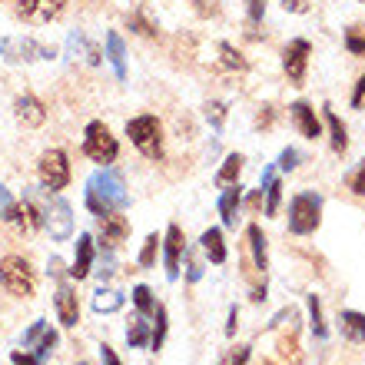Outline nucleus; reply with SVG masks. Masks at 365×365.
Here are the masks:
<instances>
[{
	"mask_svg": "<svg viewBox=\"0 0 365 365\" xmlns=\"http://www.w3.org/2000/svg\"><path fill=\"white\" fill-rule=\"evenodd\" d=\"M83 202L93 216H106V212H120L130 206V192L123 186V176L103 166L96 170L93 176L87 180V192H83Z\"/></svg>",
	"mask_w": 365,
	"mask_h": 365,
	"instance_id": "f257e3e1",
	"label": "nucleus"
},
{
	"mask_svg": "<svg viewBox=\"0 0 365 365\" xmlns=\"http://www.w3.org/2000/svg\"><path fill=\"white\" fill-rule=\"evenodd\" d=\"M126 136L130 143L146 156V160H163V126L156 120L153 113H143V116H133L126 123Z\"/></svg>",
	"mask_w": 365,
	"mask_h": 365,
	"instance_id": "f03ea898",
	"label": "nucleus"
},
{
	"mask_svg": "<svg viewBox=\"0 0 365 365\" xmlns=\"http://www.w3.org/2000/svg\"><path fill=\"white\" fill-rule=\"evenodd\" d=\"M322 222V196L319 192H296L289 200V232L292 236H309Z\"/></svg>",
	"mask_w": 365,
	"mask_h": 365,
	"instance_id": "7ed1b4c3",
	"label": "nucleus"
},
{
	"mask_svg": "<svg viewBox=\"0 0 365 365\" xmlns=\"http://www.w3.org/2000/svg\"><path fill=\"white\" fill-rule=\"evenodd\" d=\"M0 286L7 289L10 296L30 299L37 292V272L24 256H4L0 259Z\"/></svg>",
	"mask_w": 365,
	"mask_h": 365,
	"instance_id": "20e7f679",
	"label": "nucleus"
},
{
	"mask_svg": "<svg viewBox=\"0 0 365 365\" xmlns=\"http://www.w3.org/2000/svg\"><path fill=\"white\" fill-rule=\"evenodd\" d=\"M83 153L100 166L113 163L116 156H120V143H116V136L110 133V126L100 123V120L87 123V130H83Z\"/></svg>",
	"mask_w": 365,
	"mask_h": 365,
	"instance_id": "39448f33",
	"label": "nucleus"
},
{
	"mask_svg": "<svg viewBox=\"0 0 365 365\" xmlns=\"http://www.w3.org/2000/svg\"><path fill=\"white\" fill-rule=\"evenodd\" d=\"M43 230L50 232V240L53 242H67L73 236V210H70V202L63 196H50L43 200Z\"/></svg>",
	"mask_w": 365,
	"mask_h": 365,
	"instance_id": "423d86ee",
	"label": "nucleus"
},
{
	"mask_svg": "<svg viewBox=\"0 0 365 365\" xmlns=\"http://www.w3.org/2000/svg\"><path fill=\"white\" fill-rule=\"evenodd\" d=\"M37 180L40 186L47 192H60V190H67V182H70V160L63 150H47V153L40 156V163H37Z\"/></svg>",
	"mask_w": 365,
	"mask_h": 365,
	"instance_id": "0eeeda50",
	"label": "nucleus"
},
{
	"mask_svg": "<svg viewBox=\"0 0 365 365\" xmlns=\"http://www.w3.org/2000/svg\"><path fill=\"white\" fill-rule=\"evenodd\" d=\"M0 57L7 63H34V60H53L57 50L43 47L34 37H4L0 40Z\"/></svg>",
	"mask_w": 365,
	"mask_h": 365,
	"instance_id": "6e6552de",
	"label": "nucleus"
},
{
	"mask_svg": "<svg viewBox=\"0 0 365 365\" xmlns=\"http://www.w3.org/2000/svg\"><path fill=\"white\" fill-rule=\"evenodd\" d=\"M309 53H312V43H309L306 37H296L286 50H282V73L289 77L292 87H302V83H306Z\"/></svg>",
	"mask_w": 365,
	"mask_h": 365,
	"instance_id": "1a4fd4ad",
	"label": "nucleus"
},
{
	"mask_svg": "<svg viewBox=\"0 0 365 365\" xmlns=\"http://www.w3.org/2000/svg\"><path fill=\"white\" fill-rule=\"evenodd\" d=\"M67 10V0H17V17L27 24H50Z\"/></svg>",
	"mask_w": 365,
	"mask_h": 365,
	"instance_id": "9d476101",
	"label": "nucleus"
},
{
	"mask_svg": "<svg viewBox=\"0 0 365 365\" xmlns=\"http://www.w3.org/2000/svg\"><path fill=\"white\" fill-rule=\"evenodd\" d=\"M182 252H186V236H182V230L176 222H170V230H166V236H163V262H166V279H170V282L180 279Z\"/></svg>",
	"mask_w": 365,
	"mask_h": 365,
	"instance_id": "9b49d317",
	"label": "nucleus"
},
{
	"mask_svg": "<svg viewBox=\"0 0 365 365\" xmlns=\"http://www.w3.org/2000/svg\"><path fill=\"white\" fill-rule=\"evenodd\" d=\"M14 116H17L20 126L37 130V126L47 123V106H43V100H37L34 93H20L17 100H14Z\"/></svg>",
	"mask_w": 365,
	"mask_h": 365,
	"instance_id": "f8f14e48",
	"label": "nucleus"
},
{
	"mask_svg": "<svg viewBox=\"0 0 365 365\" xmlns=\"http://www.w3.org/2000/svg\"><path fill=\"white\" fill-rule=\"evenodd\" d=\"M126 236H130V220L123 216V210L100 216V246L103 250H116Z\"/></svg>",
	"mask_w": 365,
	"mask_h": 365,
	"instance_id": "ddd939ff",
	"label": "nucleus"
},
{
	"mask_svg": "<svg viewBox=\"0 0 365 365\" xmlns=\"http://www.w3.org/2000/svg\"><path fill=\"white\" fill-rule=\"evenodd\" d=\"M53 309H57V319L63 329H73L80 322V302H77V289L70 282H60L57 296H53Z\"/></svg>",
	"mask_w": 365,
	"mask_h": 365,
	"instance_id": "4468645a",
	"label": "nucleus"
},
{
	"mask_svg": "<svg viewBox=\"0 0 365 365\" xmlns=\"http://www.w3.org/2000/svg\"><path fill=\"white\" fill-rule=\"evenodd\" d=\"M289 116H292L299 136H306V140H319V136H322V123H319L316 110H312L306 100H296V103L289 106Z\"/></svg>",
	"mask_w": 365,
	"mask_h": 365,
	"instance_id": "2eb2a0df",
	"label": "nucleus"
},
{
	"mask_svg": "<svg viewBox=\"0 0 365 365\" xmlns=\"http://www.w3.org/2000/svg\"><path fill=\"white\" fill-rule=\"evenodd\" d=\"M93 272V236L90 232H80L77 236V252H73V266H70V276L77 279H87Z\"/></svg>",
	"mask_w": 365,
	"mask_h": 365,
	"instance_id": "dca6fc26",
	"label": "nucleus"
},
{
	"mask_svg": "<svg viewBox=\"0 0 365 365\" xmlns=\"http://www.w3.org/2000/svg\"><path fill=\"white\" fill-rule=\"evenodd\" d=\"M240 206H242V186L240 182H232V186H226L222 196H220V216H222V226H226V230L236 226V220H240V216H236Z\"/></svg>",
	"mask_w": 365,
	"mask_h": 365,
	"instance_id": "f3484780",
	"label": "nucleus"
},
{
	"mask_svg": "<svg viewBox=\"0 0 365 365\" xmlns=\"http://www.w3.org/2000/svg\"><path fill=\"white\" fill-rule=\"evenodd\" d=\"M200 246H202V252H206V259L212 262V266H222L226 262V240H222V230L220 226H210V230L200 236Z\"/></svg>",
	"mask_w": 365,
	"mask_h": 365,
	"instance_id": "a211bd4d",
	"label": "nucleus"
},
{
	"mask_svg": "<svg viewBox=\"0 0 365 365\" xmlns=\"http://www.w3.org/2000/svg\"><path fill=\"white\" fill-rule=\"evenodd\" d=\"M246 242H250V256H252V262H256V269L266 272L269 269V246H266V236H262V230L256 222L246 226Z\"/></svg>",
	"mask_w": 365,
	"mask_h": 365,
	"instance_id": "6ab92c4d",
	"label": "nucleus"
},
{
	"mask_svg": "<svg viewBox=\"0 0 365 365\" xmlns=\"http://www.w3.org/2000/svg\"><path fill=\"white\" fill-rule=\"evenodd\" d=\"M106 60H110V67H113L116 80L123 83V80H126V47H123V37H120L116 30H110V34H106Z\"/></svg>",
	"mask_w": 365,
	"mask_h": 365,
	"instance_id": "aec40b11",
	"label": "nucleus"
},
{
	"mask_svg": "<svg viewBox=\"0 0 365 365\" xmlns=\"http://www.w3.org/2000/svg\"><path fill=\"white\" fill-rule=\"evenodd\" d=\"M322 110H326V126H329V143H332V153L342 156L349 150V130H346V123L339 120V113L329 103L322 106Z\"/></svg>",
	"mask_w": 365,
	"mask_h": 365,
	"instance_id": "412c9836",
	"label": "nucleus"
},
{
	"mask_svg": "<svg viewBox=\"0 0 365 365\" xmlns=\"http://www.w3.org/2000/svg\"><path fill=\"white\" fill-rule=\"evenodd\" d=\"M67 53H70V57H87L90 67H96V63L103 60V50L96 47V43H90V40L83 37V34H77V30H73V34H70V40H67Z\"/></svg>",
	"mask_w": 365,
	"mask_h": 365,
	"instance_id": "4be33fe9",
	"label": "nucleus"
},
{
	"mask_svg": "<svg viewBox=\"0 0 365 365\" xmlns=\"http://www.w3.org/2000/svg\"><path fill=\"white\" fill-rule=\"evenodd\" d=\"M339 329L349 342H365V316L356 309H342L339 312Z\"/></svg>",
	"mask_w": 365,
	"mask_h": 365,
	"instance_id": "5701e85b",
	"label": "nucleus"
},
{
	"mask_svg": "<svg viewBox=\"0 0 365 365\" xmlns=\"http://www.w3.org/2000/svg\"><path fill=\"white\" fill-rule=\"evenodd\" d=\"M90 306H93L96 316H110V312H120V309H123V296H120L116 289L100 286L93 292V299H90Z\"/></svg>",
	"mask_w": 365,
	"mask_h": 365,
	"instance_id": "b1692460",
	"label": "nucleus"
},
{
	"mask_svg": "<svg viewBox=\"0 0 365 365\" xmlns=\"http://www.w3.org/2000/svg\"><path fill=\"white\" fill-rule=\"evenodd\" d=\"M242 166H246V160H242V153H230V156H226V160H222L220 173H216V186H232V182H240Z\"/></svg>",
	"mask_w": 365,
	"mask_h": 365,
	"instance_id": "393cba45",
	"label": "nucleus"
},
{
	"mask_svg": "<svg viewBox=\"0 0 365 365\" xmlns=\"http://www.w3.org/2000/svg\"><path fill=\"white\" fill-rule=\"evenodd\" d=\"M216 53H220V63L226 70H236V73H246V70H250V60L242 57L232 43H226V40H220V43H216Z\"/></svg>",
	"mask_w": 365,
	"mask_h": 365,
	"instance_id": "a878e982",
	"label": "nucleus"
},
{
	"mask_svg": "<svg viewBox=\"0 0 365 365\" xmlns=\"http://www.w3.org/2000/svg\"><path fill=\"white\" fill-rule=\"evenodd\" d=\"M156 326L150 329V349L153 352H160L166 342V332H170V312H166V306H156Z\"/></svg>",
	"mask_w": 365,
	"mask_h": 365,
	"instance_id": "bb28decb",
	"label": "nucleus"
},
{
	"mask_svg": "<svg viewBox=\"0 0 365 365\" xmlns=\"http://www.w3.org/2000/svg\"><path fill=\"white\" fill-rule=\"evenodd\" d=\"M133 306L143 319H153L160 302H156V296H153V289L150 286H133Z\"/></svg>",
	"mask_w": 365,
	"mask_h": 365,
	"instance_id": "cd10ccee",
	"label": "nucleus"
},
{
	"mask_svg": "<svg viewBox=\"0 0 365 365\" xmlns=\"http://www.w3.org/2000/svg\"><path fill=\"white\" fill-rule=\"evenodd\" d=\"M306 306H309V326H312V336L329 339V326H326V319H322V302H319V296H306Z\"/></svg>",
	"mask_w": 365,
	"mask_h": 365,
	"instance_id": "c85d7f7f",
	"label": "nucleus"
},
{
	"mask_svg": "<svg viewBox=\"0 0 365 365\" xmlns=\"http://www.w3.org/2000/svg\"><path fill=\"white\" fill-rule=\"evenodd\" d=\"M126 342H130V349L150 346V322H146L140 312H136V319L130 322V329H126Z\"/></svg>",
	"mask_w": 365,
	"mask_h": 365,
	"instance_id": "c756f323",
	"label": "nucleus"
},
{
	"mask_svg": "<svg viewBox=\"0 0 365 365\" xmlns=\"http://www.w3.org/2000/svg\"><path fill=\"white\" fill-rule=\"evenodd\" d=\"M0 220L20 226V202L10 196V190L4 186V182H0Z\"/></svg>",
	"mask_w": 365,
	"mask_h": 365,
	"instance_id": "7c9ffc66",
	"label": "nucleus"
},
{
	"mask_svg": "<svg viewBox=\"0 0 365 365\" xmlns=\"http://www.w3.org/2000/svg\"><path fill=\"white\" fill-rule=\"evenodd\" d=\"M126 20H130V30H133V34H140V37H156V24L146 17L143 10H133Z\"/></svg>",
	"mask_w": 365,
	"mask_h": 365,
	"instance_id": "2f4dec72",
	"label": "nucleus"
},
{
	"mask_svg": "<svg viewBox=\"0 0 365 365\" xmlns=\"http://www.w3.org/2000/svg\"><path fill=\"white\" fill-rule=\"evenodd\" d=\"M160 246H163V240H160V236H156V232H150V236H146V242H143V250H140V266H143V269H150V266H153L156 262V252H160Z\"/></svg>",
	"mask_w": 365,
	"mask_h": 365,
	"instance_id": "473e14b6",
	"label": "nucleus"
},
{
	"mask_svg": "<svg viewBox=\"0 0 365 365\" xmlns=\"http://www.w3.org/2000/svg\"><path fill=\"white\" fill-rule=\"evenodd\" d=\"M202 113H206V120H210V126L216 130V133L226 126V103H222V100H210Z\"/></svg>",
	"mask_w": 365,
	"mask_h": 365,
	"instance_id": "72a5a7b5",
	"label": "nucleus"
},
{
	"mask_svg": "<svg viewBox=\"0 0 365 365\" xmlns=\"http://www.w3.org/2000/svg\"><path fill=\"white\" fill-rule=\"evenodd\" d=\"M346 50L356 53V57H365V27H349L346 30Z\"/></svg>",
	"mask_w": 365,
	"mask_h": 365,
	"instance_id": "f704fd0d",
	"label": "nucleus"
},
{
	"mask_svg": "<svg viewBox=\"0 0 365 365\" xmlns=\"http://www.w3.org/2000/svg\"><path fill=\"white\" fill-rule=\"evenodd\" d=\"M279 202H282V182L272 180L269 186H266V202H262L266 216H276V212H279Z\"/></svg>",
	"mask_w": 365,
	"mask_h": 365,
	"instance_id": "c9c22d12",
	"label": "nucleus"
},
{
	"mask_svg": "<svg viewBox=\"0 0 365 365\" xmlns=\"http://www.w3.org/2000/svg\"><path fill=\"white\" fill-rule=\"evenodd\" d=\"M246 4V20H250V27H259L262 17H266V0H242Z\"/></svg>",
	"mask_w": 365,
	"mask_h": 365,
	"instance_id": "e433bc0d",
	"label": "nucleus"
},
{
	"mask_svg": "<svg viewBox=\"0 0 365 365\" xmlns=\"http://www.w3.org/2000/svg\"><path fill=\"white\" fill-rule=\"evenodd\" d=\"M53 349H57V332H53V329H47V332L40 336V342H37V352H34V356H37L40 362H43V359H47L50 352H53Z\"/></svg>",
	"mask_w": 365,
	"mask_h": 365,
	"instance_id": "4c0bfd02",
	"label": "nucleus"
},
{
	"mask_svg": "<svg viewBox=\"0 0 365 365\" xmlns=\"http://www.w3.org/2000/svg\"><path fill=\"white\" fill-rule=\"evenodd\" d=\"M299 160H302V156H299V150H296V146H286V150L279 153L276 166H279V170H286V173H292V170H296V166H299Z\"/></svg>",
	"mask_w": 365,
	"mask_h": 365,
	"instance_id": "58836bf2",
	"label": "nucleus"
},
{
	"mask_svg": "<svg viewBox=\"0 0 365 365\" xmlns=\"http://www.w3.org/2000/svg\"><path fill=\"white\" fill-rule=\"evenodd\" d=\"M113 252H116V250H103V246H100V269H96V272H100V279H103V282L116 272V259H113Z\"/></svg>",
	"mask_w": 365,
	"mask_h": 365,
	"instance_id": "ea45409f",
	"label": "nucleus"
},
{
	"mask_svg": "<svg viewBox=\"0 0 365 365\" xmlns=\"http://www.w3.org/2000/svg\"><path fill=\"white\" fill-rule=\"evenodd\" d=\"M43 332H47V322H43V319H37V322H34V326H30L27 332H24V339H20V342H24V349L37 346V342H40V336H43Z\"/></svg>",
	"mask_w": 365,
	"mask_h": 365,
	"instance_id": "a19ab883",
	"label": "nucleus"
},
{
	"mask_svg": "<svg viewBox=\"0 0 365 365\" xmlns=\"http://www.w3.org/2000/svg\"><path fill=\"white\" fill-rule=\"evenodd\" d=\"M349 190L356 192V196H365V163H359L352 173H349Z\"/></svg>",
	"mask_w": 365,
	"mask_h": 365,
	"instance_id": "79ce46f5",
	"label": "nucleus"
},
{
	"mask_svg": "<svg viewBox=\"0 0 365 365\" xmlns=\"http://www.w3.org/2000/svg\"><path fill=\"white\" fill-rule=\"evenodd\" d=\"M182 259H186V279H190V282H200V279H202V266L196 262V256L186 250V252H182Z\"/></svg>",
	"mask_w": 365,
	"mask_h": 365,
	"instance_id": "37998d69",
	"label": "nucleus"
},
{
	"mask_svg": "<svg viewBox=\"0 0 365 365\" xmlns=\"http://www.w3.org/2000/svg\"><path fill=\"white\" fill-rule=\"evenodd\" d=\"M200 17H220V0H192Z\"/></svg>",
	"mask_w": 365,
	"mask_h": 365,
	"instance_id": "c03bdc74",
	"label": "nucleus"
},
{
	"mask_svg": "<svg viewBox=\"0 0 365 365\" xmlns=\"http://www.w3.org/2000/svg\"><path fill=\"white\" fill-rule=\"evenodd\" d=\"M250 362V346H236L230 356L222 359V365H246Z\"/></svg>",
	"mask_w": 365,
	"mask_h": 365,
	"instance_id": "a18cd8bd",
	"label": "nucleus"
},
{
	"mask_svg": "<svg viewBox=\"0 0 365 365\" xmlns=\"http://www.w3.org/2000/svg\"><path fill=\"white\" fill-rule=\"evenodd\" d=\"M272 120H276V110H272L269 103L259 106V113H256V126H259V130H269Z\"/></svg>",
	"mask_w": 365,
	"mask_h": 365,
	"instance_id": "49530a36",
	"label": "nucleus"
},
{
	"mask_svg": "<svg viewBox=\"0 0 365 365\" xmlns=\"http://www.w3.org/2000/svg\"><path fill=\"white\" fill-rule=\"evenodd\" d=\"M282 10H286V14H309L312 4H309V0H282Z\"/></svg>",
	"mask_w": 365,
	"mask_h": 365,
	"instance_id": "de8ad7c7",
	"label": "nucleus"
},
{
	"mask_svg": "<svg viewBox=\"0 0 365 365\" xmlns=\"http://www.w3.org/2000/svg\"><path fill=\"white\" fill-rule=\"evenodd\" d=\"M10 365H43V362H40L37 356H30V352H20L17 349V352L10 356Z\"/></svg>",
	"mask_w": 365,
	"mask_h": 365,
	"instance_id": "09e8293b",
	"label": "nucleus"
},
{
	"mask_svg": "<svg viewBox=\"0 0 365 365\" xmlns=\"http://www.w3.org/2000/svg\"><path fill=\"white\" fill-rule=\"evenodd\" d=\"M236 329H240V309L230 306V319H226V339L236 336Z\"/></svg>",
	"mask_w": 365,
	"mask_h": 365,
	"instance_id": "8fccbe9b",
	"label": "nucleus"
},
{
	"mask_svg": "<svg viewBox=\"0 0 365 365\" xmlns=\"http://www.w3.org/2000/svg\"><path fill=\"white\" fill-rule=\"evenodd\" d=\"M100 359H103V365H123V362H120V356H116V352L106 346V342L100 346Z\"/></svg>",
	"mask_w": 365,
	"mask_h": 365,
	"instance_id": "3c124183",
	"label": "nucleus"
},
{
	"mask_svg": "<svg viewBox=\"0 0 365 365\" xmlns=\"http://www.w3.org/2000/svg\"><path fill=\"white\" fill-rule=\"evenodd\" d=\"M362 103H365V73L359 77L356 90H352V106H362Z\"/></svg>",
	"mask_w": 365,
	"mask_h": 365,
	"instance_id": "603ef678",
	"label": "nucleus"
},
{
	"mask_svg": "<svg viewBox=\"0 0 365 365\" xmlns=\"http://www.w3.org/2000/svg\"><path fill=\"white\" fill-rule=\"evenodd\" d=\"M47 272H50V276H53V279H63V262H60L57 256H50V266H47Z\"/></svg>",
	"mask_w": 365,
	"mask_h": 365,
	"instance_id": "864d4df0",
	"label": "nucleus"
},
{
	"mask_svg": "<svg viewBox=\"0 0 365 365\" xmlns=\"http://www.w3.org/2000/svg\"><path fill=\"white\" fill-rule=\"evenodd\" d=\"M252 302H266V282H262V286H256V289H252Z\"/></svg>",
	"mask_w": 365,
	"mask_h": 365,
	"instance_id": "5fc2aeb1",
	"label": "nucleus"
},
{
	"mask_svg": "<svg viewBox=\"0 0 365 365\" xmlns=\"http://www.w3.org/2000/svg\"><path fill=\"white\" fill-rule=\"evenodd\" d=\"M77 365H90V362H77Z\"/></svg>",
	"mask_w": 365,
	"mask_h": 365,
	"instance_id": "6e6d98bb",
	"label": "nucleus"
},
{
	"mask_svg": "<svg viewBox=\"0 0 365 365\" xmlns=\"http://www.w3.org/2000/svg\"><path fill=\"white\" fill-rule=\"evenodd\" d=\"M0 4H4V0H0Z\"/></svg>",
	"mask_w": 365,
	"mask_h": 365,
	"instance_id": "4d7b16f0",
	"label": "nucleus"
},
{
	"mask_svg": "<svg viewBox=\"0 0 365 365\" xmlns=\"http://www.w3.org/2000/svg\"><path fill=\"white\" fill-rule=\"evenodd\" d=\"M362 4H365V0H362Z\"/></svg>",
	"mask_w": 365,
	"mask_h": 365,
	"instance_id": "13d9d810",
	"label": "nucleus"
}]
</instances>
